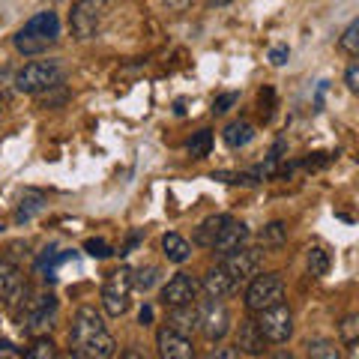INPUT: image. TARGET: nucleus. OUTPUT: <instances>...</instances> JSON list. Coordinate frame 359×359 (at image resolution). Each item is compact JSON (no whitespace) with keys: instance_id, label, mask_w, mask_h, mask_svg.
<instances>
[{"instance_id":"obj_43","label":"nucleus","mask_w":359,"mask_h":359,"mask_svg":"<svg viewBox=\"0 0 359 359\" xmlns=\"http://www.w3.org/2000/svg\"><path fill=\"white\" fill-rule=\"evenodd\" d=\"M207 6H224V4H231V0H204Z\"/></svg>"},{"instance_id":"obj_13","label":"nucleus","mask_w":359,"mask_h":359,"mask_svg":"<svg viewBox=\"0 0 359 359\" xmlns=\"http://www.w3.org/2000/svg\"><path fill=\"white\" fill-rule=\"evenodd\" d=\"M25 287H27V282H25V276H21L18 264L6 261V257H0V306L13 309L15 299L25 294Z\"/></svg>"},{"instance_id":"obj_40","label":"nucleus","mask_w":359,"mask_h":359,"mask_svg":"<svg viewBox=\"0 0 359 359\" xmlns=\"http://www.w3.org/2000/svg\"><path fill=\"white\" fill-rule=\"evenodd\" d=\"M138 323H141V327H150V323H153V306H144V309H141Z\"/></svg>"},{"instance_id":"obj_7","label":"nucleus","mask_w":359,"mask_h":359,"mask_svg":"<svg viewBox=\"0 0 359 359\" xmlns=\"http://www.w3.org/2000/svg\"><path fill=\"white\" fill-rule=\"evenodd\" d=\"M129 290H132V269L129 266H120L105 278V285H102V309H105L108 318H123V314H126Z\"/></svg>"},{"instance_id":"obj_4","label":"nucleus","mask_w":359,"mask_h":359,"mask_svg":"<svg viewBox=\"0 0 359 359\" xmlns=\"http://www.w3.org/2000/svg\"><path fill=\"white\" fill-rule=\"evenodd\" d=\"M63 66L57 60H33V63H25L18 72H13V84L18 93H27V96H39L45 90L63 84Z\"/></svg>"},{"instance_id":"obj_46","label":"nucleus","mask_w":359,"mask_h":359,"mask_svg":"<svg viewBox=\"0 0 359 359\" xmlns=\"http://www.w3.org/2000/svg\"><path fill=\"white\" fill-rule=\"evenodd\" d=\"M0 320H4V311H0Z\"/></svg>"},{"instance_id":"obj_32","label":"nucleus","mask_w":359,"mask_h":359,"mask_svg":"<svg viewBox=\"0 0 359 359\" xmlns=\"http://www.w3.org/2000/svg\"><path fill=\"white\" fill-rule=\"evenodd\" d=\"M237 102H240V93H233V90H231V93H222L216 102H212V114H228V111Z\"/></svg>"},{"instance_id":"obj_14","label":"nucleus","mask_w":359,"mask_h":359,"mask_svg":"<svg viewBox=\"0 0 359 359\" xmlns=\"http://www.w3.org/2000/svg\"><path fill=\"white\" fill-rule=\"evenodd\" d=\"M233 351L245 353V356H264L266 353V339L257 330L255 318H245L240 320V330H237V341H233Z\"/></svg>"},{"instance_id":"obj_12","label":"nucleus","mask_w":359,"mask_h":359,"mask_svg":"<svg viewBox=\"0 0 359 359\" xmlns=\"http://www.w3.org/2000/svg\"><path fill=\"white\" fill-rule=\"evenodd\" d=\"M156 351H159V359H198L192 339L168 327L156 332Z\"/></svg>"},{"instance_id":"obj_29","label":"nucleus","mask_w":359,"mask_h":359,"mask_svg":"<svg viewBox=\"0 0 359 359\" xmlns=\"http://www.w3.org/2000/svg\"><path fill=\"white\" fill-rule=\"evenodd\" d=\"M339 48L344 51V54H353L359 51V18H353L351 25L344 27V33H341V39H339Z\"/></svg>"},{"instance_id":"obj_34","label":"nucleus","mask_w":359,"mask_h":359,"mask_svg":"<svg viewBox=\"0 0 359 359\" xmlns=\"http://www.w3.org/2000/svg\"><path fill=\"white\" fill-rule=\"evenodd\" d=\"M344 84H347V90H351V93H356V90H359V63H351V66H347Z\"/></svg>"},{"instance_id":"obj_2","label":"nucleus","mask_w":359,"mask_h":359,"mask_svg":"<svg viewBox=\"0 0 359 359\" xmlns=\"http://www.w3.org/2000/svg\"><path fill=\"white\" fill-rule=\"evenodd\" d=\"M57 311H60V299L54 294H36V290L25 287V294L15 299L13 306V314L18 320V327L25 330L27 335H39L48 332L57 320Z\"/></svg>"},{"instance_id":"obj_24","label":"nucleus","mask_w":359,"mask_h":359,"mask_svg":"<svg viewBox=\"0 0 359 359\" xmlns=\"http://www.w3.org/2000/svg\"><path fill=\"white\" fill-rule=\"evenodd\" d=\"M306 353L309 359H344L341 351H339V344L330 341V339H314L306 344Z\"/></svg>"},{"instance_id":"obj_38","label":"nucleus","mask_w":359,"mask_h":359,"mask_svg":"<svg viewBox=\"0 0 359 359\" xmlns=\"http://www.w3.org/2000/svg\"><path fill=\"white\" fill-rule=\"evenodd\" d=\"M144 240V231H135V233H129V240H126V245H123V249H120V255H129L132 249H135V245H138Z\"/></svg>"},{"instance_id":"obj_5","label":"nucleus","mask_w":359,"mask_h":359,"mask_svg":"<svg viewBox=\"0 0 359 359\" xmlns=\"http://www.w3.org/2000/svg\"><path fill=\"white\" fill-rule=\"evenodd\" d=\"M278 302H285V282L278 273H257L249 287H245V309L252 314L264 311V309H273Z\"/></svg>"},{"instance_id":"obj_44","label":"nucleus","mask_w":359,"mask_h":359,"mask_svg":"<svg viewBox=\"0 0 359 359\" xmlns=\"http://www.w3.org/2000/svg\"><path fill=\"white\" fill-rule=\"evenodd\" d=\"M57 359H84V356L75 353V351H69V353H63V356H57Z\"/></svg>"},{"instance_id":"obj_33","label":"nucleus","mask_w":359,"mask_h":359,"mask_svg":"<svg viewBox=\"0 0 359 359\" xmlns=\"http://www.w3.org/2000/svg\"><path fill=\"white\" fill-rule=\"evenodd\" d=\"M266 60L273 63V66H285L290 60V48H287V45H273L269 54H266Z\"/></svg>"},{"instance_id":"obj_6","label":"nucleus","mask_w":359,"mask_h":359,"mask_svg":"<svg viewBox=\"0 0 359 359\" xmlns=\"http://www.w3.org/2000/svg\"><path fill=\"white\" fill-rule=\"evenodd\" d=\"M255 323L266 339V344H285V341H290V335H294V311H290L287 302H278L273 309L257 311Z\"/></svg>"},{"instance_id":"obj_9","label":"nucleus","mask_w":359,"mask_h":359,"mask_svg":"<svg viewBox=\"0 0 359 359\" xmlns=\"http://www.w3.org/2000/svg\"><path fill=\"white\" fill-rule=\"evenodd\" d=\"M198 314H201L198 330L204 332L207 341L216 344L231 332V311H228V306H224L222 299H210L207 297V302H198Z\"/></svg>"},{"instance_id":"obj_20","label":"nucleus","mask_w":359,"mask_h":359,"mask_svg":"<svg viewBox=\"0 0 359 359\" xmlns=\"http://www.w3.org/2000/svg\"><path fill=\"white\" fill-rule=\"evenodd\" d=\"M222 138H224V144H228L231 150H240V147H245V144L255 138V126H252V123H245V120H233V123L224 126Z\"/></svg>"},{"instance_id":"obj_18","label":"nucleus","mask_w":359,"mask_h":359,"mask_svg":"<svg viewBox=\"0 0 359 359\" xmlns=\"http://www.w3.org/2000/svg\"><path fill=\"white\" fill-rule=\"evenodd\" d=\"M233 222V216H228V212H219V216H210V219H204L195 228V245H201V249H210L212 243H216V237L224 231V224H231Z\"/></svg>"},{"instance_id":"obj_8","label":"nucleus","mask_w":359,"mask_h":359,"mask_svg":"<svg viewBox=\"0 0 359 359\" xmlns=\"http://www.w3.org/2000/svg\"><path fill=\"white\" fill-rule=\"evenodd\" d=\"M105 13H108V0H78L69 15L72 33L78 39H93L99 27H102Z\"/></svg>"},{"instance_id":"obj_36","label":"nucleus","mask_w":359,"mask_h":359,"mask_svg":"<svg viewBox=\"0 0 359 359\" xmlns=\"http://www.w3.org/2000/svg\"><path fill=\"white\" fill-rule=\"evenodd\" d=\"M168 13H186L189 6H192V0H162Z\"/></svg>"},{"instance_id":"obj_21","label":"nucleus","mask_w":359,"mask_h":359,"mask_svg":"<svg viewBox=\"0 0 359 359\" xmlns=\"http://www.w3.org/2000/svg\"><path fill=\"white\" fill-rule=\"evenodd\" d=\"M42 210H45V195L42 192H25V198H21V204L15 210V224L33 222Z\"/></svg>"},{"instance_id":"obj_41","label":"nucleus","mask_w":359,"mask_h":359,"mask_svg":"<svg viewBox=\"0 0 359 359\" xmlns=\"http://www.w3.org/2000/svg\"><path fill=\"white\" fill-rule=\"evenodd\" d=\"M273 359H297V356L290 351H278V353H273Z\"/></svg>"},{"instance_id":"obj_45","label":"nucleus","mask_w":359,"mask_h":359,"mask_svg":"<svg viewBox=\"0 0 359 359\" xmlns=\"http://www.w3.org/2000/svg\"><path fill=\"white\" fill-rule=\"evenodd\" d=\"M4 108H6V96L0 93V114H4Z\"/></svg>"},{"instance_id":"obj_28","label":"nucleus","mask_w":359,"mask_h":359,"mask_svg":"<svg viewBox=\"0 0 359 359\" xmlns=\"http://www.w3.org/2000/svg\"><path fill=\"white\" fill-rule=\"evenodd\" d=\"M339 332H341V341L347 351H353L356 341H359V318L356 314H347V318L339 323Z\"/></svg>"},{"instance_id":"obj_25","label":"nucleus","mask_w":359,"mask_h":359,"mask_svg":"<svg viewBox=\"0 0 359 359\" xmlns=\"http://www.w3.org/2000/svg\"><path fill=\"white\" fill-rule=\"evenodd\" d=\"M162 278V269L156 266V264H147V266H141V269H132V287H138V290H144V294H147V290L159 282Z\"/></svg>"},{"instance_id":"obj_3","label":"nucleus","mask_w":359,"mask_h":359,"mask_svg":"<svg viewBox=\"0 0 359 359\" xmlns=\"http://www.w3.org/2000/svg\"><path fill=\"white\" fill-rule=\"evenodd\" d=\"M57 42H60V18L54 9H42V13L27 18L25 27H18V33L13 36L15 51L25 54V57H39Z\"/></svg>"},{"instance_id":"obj_30","label":"nucleus","mask_w":359,"mask_h":359,"mask_svg":"<svg viewBox=\"0 0 359 359\" xmlns=\"http://www.w3.org/2000/svg\"><path fill=\"white\" fill-rule=\"evenodd\" d=\"M66 99H69V90H66L63 84H57V87H51V90H45V93H39V105L42 108H57V105H63Z\"/></svg>"},{"instance_id":"obj_23","label":"nucleus","mask_w":359,"mask_h":359,"mask_svg":"<svg viewBox=\"0 0 359 359\" xmlns=\"http://www.w3.org/2000/svg\"><path fill=\"white\" fill-rule=\"evenodd\" d=\"M186 150H189V156H192V159H207L210 150H212V132H210V129H198L192 138H189Z\"/></svg>"},{"instance_id":"obj_27","label":"nucleus","mask_w":359,"mask_h":359,"mask_svg":"<svg viewBox=\"0 0 359 359\" xmlns=\"http://www.w3.org/2000/svg\"><path fill=\"white\" fill-rule=\"evenodd\" d=\"M257 240H261L264 245H282L287 240V224L285 222H269L266 228L257 233Z\"/></svg>"},{"instance_id":"obj_22","label":"nucleus","mask_w":359,"mask_h":359,"mask_svg":"<svg viewBox=\"0 0 359 359\" xmlns=\"http://www.w3.org/2000/svg\"><path fill=\"white\" fill-rule=\"evenodd\" d=\"M306 266L314 278H323L330 273V252L323 245H309L306 249Z\"/></svg>"},{"instance_id":"obj_35","label":"nucleus","mask_w":359,"mask_h":359,"mask_svg":"<svg viewBox=\"0 0 359 359\" xmlns=\"http://www.w3.org/2000/svg\"><path fill=\"white\" fill-rule=\"evenodd\" d=\"M204 359H240V353L233 347H212Z\"/></svg>"},{"instance_id":"obj_39","label":"nucleus","mask_w":359,"mask_h":359,"mask_svg":"<svg viewBox=\"0 0 359 359\" xmlns=\"http://www.w3.org/2000/svg\"><path fill=\"white\" fill-rule=\"evenodd\" d=\"M114 359H147V356H144L138 347H126V351H120V356H114Z\"/></svg>"},{"instance_id":"obj_17","label":"nucleus","mask_w":359,"mask_h":359,"mask_svg":"<svg viewBox=\"0 0 359 359\" xmlns=\"http://www.w3.org/2000/svg\"><path fill=\"white\" fill-rule=\"evenodd\" d=\"M201 290H204L210 299H224V297H231L233 290H237V285L231 282V276L224 273L222 266H212L210 273L204 276V282H201Z\"/></svg>"},{"instance_id":"obj_1","label":"nucleus","mask_w":359,"mask_h":359,"mask_svg":"<svg viewBox=\"0 0 359 359\" xmlns=\"http://www.w3.org/2000/svg\"><path fill=\"white\" fill-rule=\"evenodd\" d=\"M69 341H72V351L81 353L84 359H114L117 356V339L108 332L102 314L93 306H81L75 311Z\"/></svg>"},{"instance_id":"obj_15","label":"nucleus","mask_w":359,"mask_h":359,"mask_svg":"<svg viewBox=\"0 0 359 359\" xmlns=\"http://www.w3.org/2000/svg\"><path fill=\"white\" fill-rule=\"evenodd\" d=\"M249 243V224H243V222H237L233 219L231 224H224V231L216 237V243L210 245L216 255H231V252H237V249H243V245Z\"/></svg>"},{"instance_id":"obj_26","label":"nucleus","mask_w":359,"mask_h":359,"mask_svg":"<svg viewBox=\"0 0 359 359\" xmlns=\"http://www.w3.org/2000/svg\"><path fill=\"white\" fill-rule=\"evenodd\" d=\"M57 347H54L51 339H45V335H39V339H33V344L27 347L25 359H57Z\"/></svg>"},{"instance_id":"obj_11","label":"nucleus","mask_w":359,"mask_h":359,"mask_svg":"<svg viewBox=\"0 0 359 359\" xmlns=\"http://www.w3.org/2000/svg\"><path fill=\"white\" fill-rule=\"evenodd\" d=\"M198 294H201L198 278L189 276V273H177V276L168 278L159 299H162L165 309H177V306H192V302H198Z\"/></svg>"},{"instance_id":"obj_16","label":"nucleus","mask_w":359,"mask_h":359,"mask_svg":"<svg viewBox=\"0 0 359 359\" xmlns=\"http://www.w3.org/2000/svg\"><path fill=\"white\" fill-rule=\"evenodd\" d=\"M198 302H192V306H177V309H168V330L174 332H183V335H192L198 330Z\"/></svg>"},{"instance_id":"obj_42","label":"nucleus","mask_w":359,"mask_h":359,"mask_svg":"<svg viewBox=\"0 0 359 359\" xmlns=\"http://www.w3.org/2000/svg\"><path fill=\"white\" fill-rule=\"evenodd\" d=\"M174 111H177V114H186V102H183V99H177V102H174Z\"/></svg>"},{"instance_id":"obj_10","label":"nucleus","mask_w":359,"mask_h":359,"mask_svg":"<svg viewBox=\"0 0 359 359\" xmlns=\"http://www.w3.org/2000/svg\"><path fill=\"white\" fill-rule=\"evenodd\" d=\"M261 264H264V255L257 252V249H249V245H243V249L224 255L222 269L231 276L233 285H240V282H252V278L261 273Z\"/></svg>"},{"instance_id":"obj_19","label":"nucleus","mask_w":359,"mask_h":359,"mask_svg":"<svg viewBox=\"0 0 359 359\" xmlns=\"http://www.w3.org/2000/svg\"><path fill=\"white\" fill-rule=\"evenodd\" d=\"M162 255L171 264H186L189 257H192V243H189L186 237H180L177 231H171V233L162 237Z\"/></svg>"},{"instance_id":"obj_37","label":"nucleus","mask_w":359,"mask_h":359,"mask_svg":"<svg viewBox=\"0 0 359 359\" xmlns=\"http://www.w3.org/2000/svg\"><path fill=\"white\" fill-rule=\"evenodd\" d=\"M0 359H18V351L13 341H4L0 339Z\"/></svg>"},{"instance_id":"obj_31","label":"nucleus","mask_w":359,"mask_h":359,"mask_svg":"<svg viewBox=\"0 0 359 359\" xmlns=\"http://www.w3.org/2000/svg\"><path fill=\"white\" fill-rule=\"evenodd\" d=\"M84 252H87L90 257H96V261H105V257L114 255V249H111L105 240H96V237H90V240L84 243Z\"/></svg>"}]
</instances>
